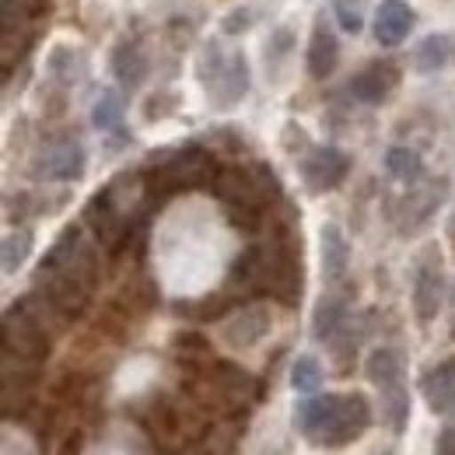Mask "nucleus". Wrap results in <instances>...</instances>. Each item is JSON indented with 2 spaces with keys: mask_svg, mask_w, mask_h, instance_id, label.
<instances>
[{
  "mask_svg": "<svg viewBox=\"0 0 455 455\" xmlns=\"http://www.w3.org/2000/svg\"><path fill=\"white\" fill-rule=\"evenodd\" d=\"M452 449H455V424L452 427H445L442 438H438V452H452Z\"/></svg>",
  "mask_w": 455,
  "mask_h": 455,
  "instance_id": "30",
  "label": "nucleus"
},
{
  "mask_svg": "<svg viewBox=\"0 0 455 455\" xmlns=\"http://www.w3.org/2000/svg\"><path fill=\"white\" fill-rule=\"evenodd\" d=\"M364 375H368V382H371L379 393H386V389H393V386H403L406 368H403V357H399L396 347H375V350L368 354V361H364Z\"/></svg>",
  "mask_w": 455,
  "mask_h": 455,
  "instance_id": "18",
  "label": "nucleus"
},
{
  "mask_svg": "<svg viewBox=\"0 0 455 455\" xmlns=\"http://www.w3.org/2000/svg\"><path fill=\"white\" fill-rule=\"evenodd\" d=\"M340 63V43L333 36V28L326 25V18L319 14L312 25V39H308V53H305V67L315 81H326Z\"/></svg>",
  "mask_w": 455,
  "mask_h": 455,
  "instance_id": "15",
  "label": "nucleus"
},
{
  "mask_svg": "<svg viewBox=\"0 0 455 455\" xmlns=\"http://www.w3.org/2000/svg\"><path fill=\"white\" fill-rule=\"evenodd\" d=\"M274 330V312L270 305H242L238 312H231L225 323H221V340L231 350H252L256 343H263Z\"/></svg>",
  "mask_w": 455,
  "mask_h": 455,
  "instance_id": "9",
  "label": "nucleus"
},
{
  "mask_svg": "<svg viewBox=\"0 0 455 455\" xmlns=\"http://www.w3.org/2000/svg\"><path fill=\"white\" fill-rule=\"evenodd\" d=\"M386 172L403 182V186H417L420 179H424V158H420V151H413V148H389V155H386Z\"/></svg>",
  "mask_w": 455,
  "mask_h": 455,
  "instance_id": "20",
  "label": "nucleus"
},
{
  "mask_svg": "<svg viewBox=\"0 0 455 455\" xmlns=\"http://www.w3.org/2000/svg\"><path fill=\"white\" fill-rule=\"evenodd\" d=\"M413 21H417V14L406 0H382L375 11V39L382 46H399L410 36Z\"/></svg>",
  "mask_w": 455,
  "mask_h": 455,
  "instance_id": "16",
  "label": "nucleus"
},
{
  "mask_svg": "<svg viewBox=\"0 0 455 455\" xmlns=\"http://www.w3.org/2000/svg\"><path fill=\"white\" fill-rule=\"evenodd\" d=\"M287 53H291V32H287V28H277L274 39H270V46H267V63L277 67V60H284Z\"/></svg>",
  "mask_w": 455,
  "mask_h": 455,
  "instance_id": "29",
  "label": "nucleus"
},
{
  "mask_svg": "<svg viewBox=\"0 0 455 455\" xmlns=\"http://www.w3.org/2000/svg\"><path fill=\"white\" fill-rule=\"evenodd\" d=\"M449 242H452V252H455V211L452 218H449Z\"/></svg>",
  "mask_w": 455,
  "mask_h": 455,
  "instance_id": "31",
  "label": "nucleus"
},
{
  "mask_svg": "<svg viewBox=\"0 0 455 455\" xmlns=\"http://www.w3.org/2000/svg\"><path fill=\"white\" fill-rule=\"evenodd\" d=\"M109 70H113V77L119 81L123 92H137L151 74V60H148L144 46L137 39H123L109 53Z\"/></svg>",
  "mask_w": 455,
  "mask_h": 455,
  "instance_id": "13",
  "label": "nucleus"
},
{
  "mask_svg": "<svg viewBox=\"0 0 455 455\" xmlns=\"http://www.w3.org/2000/svg\"><path fill=\"white\" fill-rule=\"evenodd\" d=\"M445 196H449V182L445 179L442 182H427V186H410V193L399 200V231H417L420 225H427Z\"/></svg>",
  "mask_w": 455,
  "mask_h": 455,
  "instance_id": "11",
  "label": "nucleus"
},
{
  "mask_svg": "<svg viewBox=\"0 0 455 455\" xmlns=\"http://www.w3.org/2000/svg\"><path fill=\"white\" fill-rule=\"evenodd\" d=\"M347 326V298L343 294H323L312 312V337L319 343H330Z\"/></svg>",
  "mask_w": 455,
  "mask_h": 455,
  "instance_id": "19",
  "label": "nucleus"
},
{
  "mask_svg": "<svg viewBox=\"0 0 455 455\" xmlns=\"http://www.w3.org/2000/svg\"><path fill=\"white\" fill-rule=\"evenodd\" d=\"M32 245H36V235L28 228H14L4 235V249H0V259H4V274H14L25 267V259L32 256Z\"/></svg>",
  "mask_w": 455,
  "mask_h": 455,
  "instance_id": "23",
  "label": "nucleus"
},
{
  "mask_svg": "<svg viewBox=\"0 0 455 455\" xmlns=\"http://www.w3.org/2000/svg\"><path fill=\"white\" fill-rule=\"evenodd\" d=\"M438 455H455V449H452V452H438Z\"/></svg>",
  "mask_w": 455,
  "mask_h": 455,
  "instance_id": "32",
  "label": "nucleus"
},
{
  "mask_svg": "<svg viewBox=\"0 0 455 455\" xmlns=\"http://www.w3.org/2000/svg\"><path fill=\"white\" fill-rule=\"evenodd\" d=\"M449 60H452V36H427V39L417 46V70H420V74L445 70Z\"/></svg>",
  "mask_w": 455,
  "mask_h": 455,
  "instance_id": "24",
  "label": "nucleus"
},
{
  "mask_svg": "<svg viewBox=\"0 0 455 455\" xmlns=\"http://www.w3.org/2000/svg\"><path fill=\"white\" fill-rule=\"evenodd\" d=\"M442 305H445V274H442V256L431 245L420 256L417 274H413V312L420 323H435Z\"/></svg>",
  "mask_w": 455,
  "mask_h": 455,
  "instance_id": "7",
  "label": "nucleus"
},
{
  "mask_svg": "<svg viewBox=\"0 0 455 455\" xmlns=\"http://www.w3.org/2000/svg\"><path fill=\"white\" fill-rule=\"evenodd\" d=\"M379 396H382V420H386V427L393 435H403L406 424H410V389H406V382L379 393Z\"/></svg>",
  "mask_w": 455,
  "mask_h": 455,
  "instance_id": "22",
  "label": "nucleus"
},
{
  "mask_svg": "<svg viewBox=\"0 0 455 455\" xmlns=\"http://www.w3.org/2000/svg\"><path fill=\"white\" fill-rule=\"evenodd\" d=\"M92 123L102 130V133H119L123 130V99L116 92H102L95 109H92Z\"/></svg>",
  "mask_w": 455,
  "mask_h": 455,
  "instance_id": "26",
  "label": "nucleus"
},
{
  "mask_svg": "<svg viewBox=\"0 0 455 455\" xmlns=\"http://www.w3.org/2000/svg\"><path fill=\"white\" fill-rule=\"evenodd\" d=\"M196 77L218 109H235L249 95V60L242 50H228L225 43H207L196 60Z\"/></svg>",
  "mask_w": 455,
  "mask_h": 455,
  "instance_id": "4",
  "label": "nucleus"
},
{
  "mask_svg": "<svg viewBox=\"0 0 455 455\" xmlns=\"http://www.w3.org/2000/svg\"><path fill=\"white\" fill-rule=\"evenodd\" d=\"M252 21H256L252 7H235V11H228L225 18H221V32L225 36H242V32L252 28Z\"/></svg>",
  "mask_w": 455,
  "mask_h": 455,
  "instance_id": "27",
  "label": "nucleus"
},
{
  "mask_svg": "<svg viewBox=\"0 0 455 455\" xmlns=\"http://www.w3.org/2000/svg\"><path fill=\"white\" fill-rule=\"evenodd\" d=\"M399 84V67L396 63H368L364 70H357L350 77V95L361 106H382Z\"/></svg>",
  "mask_w": 455,
  "mask_h": 455,
  "instance_id": "12",
  "label": "nucleus"
},
{
  "mask_svg": "<svg viewBox=\"0 0 455 455\" xmlns=\"http://www.w3.org/2000/svg\"><path fill=\"white\" fill-rule=\"evenodd\" d=\"M319 386H323V364L312 354L294 357V364H291V389L301 393V396H315Z\"/></svg>",
  "mask_w": 455,
  "mask_h": 455,
  "instance_id": "25",
  "label": "nucleus"
},
{
  "mask_svg": "<svg viewBox=\"0 0 455 455\" xmlns=\"http://www.w3.org/2000/svg\"><path fill=\"white\" fill-rule=\"evenodd\" d=\"M350 172V158L340 148L326 144V148H312L301 158V179L308 186V193H333Z\"/></svg>",
  "mask_w": 455,
  "mask_h": 455,
  "instance_id": "10",
  "label": "nucleus"
},
{
  "mask_svg": "<svg viewBox=\"0 0 455 455\" xmlns=\"http://www.w3.org/2000/svg\"><path fill=\"white\" fill-rule=\"evenodd\" d=\"M420 396L427 403V410L438 417L455 413V357L438 361L420 375Z\"/></svg>",
  "mask_w": 455,
  "mask_h": 455,
  "instance_id": "14",
  "label": "nucleus"
},
{
  "mask_svg": "<svg viewBox=\"0 0 455 455\" xmlns=\"http://www.w3.org/2000/svg\"><path fill=\"white\" fill-rule=\"evenodd\" d=\"M319 245H323V274L330 284H340L347 277V267H350V242L343 235L340 225H323L319 231Z\"/></svg>",
  "mask_w": 455,
  "mask_h": 455,
  "instance_id": "17",
  "label": "nucleus"
},
{
  "mask_svg": "<svg viewBox=\"0 0 455 455\" xmlns=\"http://www.w3.org/2000/svg\"><path fill=\"white\" fill-rule=\"evenodd\" d=\"M452 298H455V287H452Z\"/></svg>",
  "mask_w": 455,
  "mask_h": 455,
  "instance_id": "33",
  "label": "nucleus"
},
{
  "mask_svg": "<svg viewBox=\"0 0 455 455\" xmlns=\"http://www.w3.org/2000/svg\"><path fill=\"white\" fill-rule=\"evenodd\" d=\"M84 169H88V155H84L81 140H74V137L53 140L32 162V175L43 179V182H77L84 175Z\"/></svg>",
  "mask_w": 455,
  "mask_h": 455,
  "instance_id": "8",
  "label": "nucleus"
},
{
  "mask_svg": "<svg viewBox=\"0 0 455 455\" xmlns=\"http://www.w3.org/2000/svg\"><path fill=\"white\" fill-rule=\"evenodd\" d=\"M333 14H337V21H340L343 32H350V36H357V32L364 28V7L337 4V0H333Z\"/></svg>",
  "mask_w": 455,
  "mask_h": 455,
  "instance_id": "28",
  "label": "nucleus"
},
{
  "mask_svg": "<svg viewBox=\"0 0 455 455\" xmlns=\"http://www.w3.org/2000/svg\"><path fill=\"white\" fill-rule=\"evenodd\" d=\"M84 225L92 228L95 242H99V245H106L109 252H119V249L130 242V235H133V221H130V214L116 204L109 189L95 193V196L84 204Z\"/></svg>",
  "mask_w": 455,
  "mask_h": 455,
  "instance_id": "6",
  "label": "nucleus"
},
{
  "mask_svg": "<svg viewBox=\"0 0 455 455\" xmlns=\"http://www.w3.org/2000/svg\"><path fill=\"white\" fill-rule=\"evenodd\" d=\"M84 57L74 50V46H57L53 53H50V77L63 84V88H74V84H81L84 81Z\"/></svg>",
  "mask_w": 455,
  "mask_h": 455,
  "instance_id": "21",
  "label": "nucleus"
},
{
  "mask_svg": "<svg viewBox=\"0 0 455 455\" xmlns=\"http://www.w3.org/2000/svg\"><path fill=\"white\" fill-rule=\"evenodd\" d=\"M50 350H53V330L25 301H18L4 312V354L7 357L43 364L50 357Z\"/></svg>",
  "mask_w": 455,
  "mask_h": 455,
  "instance_id": "5",
  "label": "nucleus"
},
{
  "mask_svg": "<svg viewBox=\"0 0 455 455\" xmlns=\"http://www.w3.org/2000/svg\"><path fill=\"white\" fill-rule=\"evenodd\" d=\"M371 403L364 393H326L308 396L294 410V427L319 449H343L371 427Z\"/></svg>",
  "mask_w": 455,
  "mask_h": 455,
  "instance_id": "1",
  "label": "nucleus"
},
{
  "mask_svg": "<svg viewBox=\"0 0 455 455\" xmlns=\"http://www.w3.org/2000/svg\"><path fill=\"white\" fill-rule=\"evenodd\" d=\"M218 162L207 148L193 144V148H179L162 155L158 162H151L144 169L148 179V193L151 196H172V193H182V189H200V186H214L218 179Z\"/></svg>",
  "mask_w": 455,
  "mask_h": 455,
  "instance_id": "3",
  "label": "nucleus"
},
{
  "mask_svg": "<svg viewBox=\"0 0 455 455\" xmlns=\"http://www.w3.org/2000/svg\"><path fill=\"white\" fill-rule=\"evenodd\" d=\"M214 196L225 204V214L235 228H252L263 221L267 207L281 200V182L270 165L252 162V165H228L214 179Z\"/></svg>",
  "mask_w": 455,
  "mask_h": 455,
  "instance_id": "2",
  "label": "nucleus"
}]
</instances>
